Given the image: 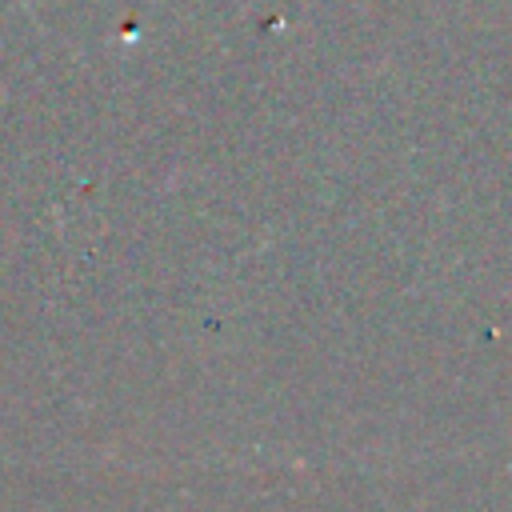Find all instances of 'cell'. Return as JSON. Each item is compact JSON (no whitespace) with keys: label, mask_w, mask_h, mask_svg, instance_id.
I'll return each instance as SVG.
<instances>
[{"label":"cell","mask_w":512,"mask_h":512,"mask_svg":"<svg viewBox=\"0 0 512 512\" xmlns=\"http://www.w3.org/2000/svg\"><path fill=\"white\" fill-rule=\"evenodd\" d=\"M16 4H20V8H24V12H32V4H28V0H16ZM32 16H36V12H32Z\"/></svg>","instance_id":"cell-1"}]
</instances>
